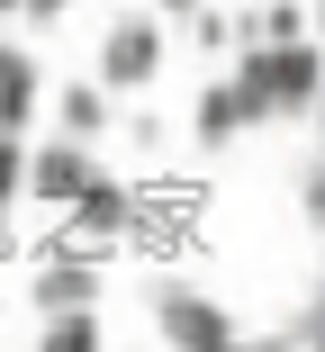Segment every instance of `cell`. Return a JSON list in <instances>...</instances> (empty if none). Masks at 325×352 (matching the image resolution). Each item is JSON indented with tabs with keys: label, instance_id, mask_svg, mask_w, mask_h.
Returning <instances> with one entry per match:
<instances>
[{
	"label": "cell",
	"instance_id": "cell-1",
	"mask_svg": "<svg viewBox=\"0 0 325 352\" xmlns=\"http://www.w3.org/2000/svg\"><path fill=\"white\" fill-rule=\"evenodd\" d=\"M235 91H244L253 126H271V118H316V91H325L316 36H253V45H235Z\"/></svg>",
	"mask_w": 325,
	"mask_h": 352
},
{
	"label": "cell",
	"instance_id": "cell-2",
	"mask_svg": "<svg viewBox=\"0 0 325 352\" xmlns=\"http://www.w3.org/2000/svg\"><path fill=\"white\" fill-rule=\"evenodd\" d=\"M163 63H172L163 19H154V10H126V19H109V36H100V54H91V82H100V91H154Z\"/></svg>",
	"mask_w": 325,
	"mask_h": 352
},
{
	"label": "cell",
	"instance_id": "cell-3",
	"mask_svg": "<svg viewBox=\"0 0 325 352\" xmlns=\"http://www.w3.org/2000/svg\"><path fill=\"white\" fill-rule=\"evenodd\" d=\"M145 316L181 352H226L235 343V307H217L208 289H190V280H154V289H145Z\"/></svg>",
	"mask_w": 325,
	"mask_h": 352
},
{
	"label": "cell",
	"instance_id": "cell-4",
	"mask_svg": "<svg viewBox=\"0 0 325 352\" xmlns=\"http://www.w3.org/2000/svg\"><path fill=\"white\" fill-rule=\"evenodd\" d=\"M91 172H100V145H82V135H45V145H27V163H19V190L45 208V217H63Z\"/></svg>",
	"mask_w": 325,
	"mask_h": 352
},
{
	"label": "cell",
	"instance_id": "cell-5",
	"mask_svg": "<svg viewBox=\"0 0 325 352\" xmlns=\"http://www.w3.org/2000/svg\"><path fill=\"white\" fill-rule=\"evenodd\" d=\"M100 262H109V253H91V244H73V235L45 244V271L27 280V307H36V316H54V307H91V298H100Z\"/></svg>",
	"mask_w": 325,
	"mask_h": 352
},
{
	"label": "cell",
	"instance_id": "cell-6",
	"mask_svg": "<svg viewBox=\"0 0 325 352\" xmlns=\"http://www.w3.org/2000/svg\"><path fill=\"white\" fill-rule=\"evenodd\" d=\"M190 217H199V190H136L117 244H136V253H181V244H190Z\"/></svg>",
	"mask_w": 325,
	"mask_h": 352
},
{
	"label": "cell",
	"instance_id": "cell-7",
	"mask_svg": "<svg viewBox=\"0 0 325 352\" xmlns=\"http://www.w3.org/2000/svg\"><path fill=\"white\" fill-rule=\"evenodd\" d=\"M126 208H136V181H117V172H91L73 190V208H63V226H73V244L91 253H117V226H126Z\"/></svg>",
	"mask_w": 325,
	"mask_h": 352
},
{
	"label": "cell",
	"instance_id": "cell-8",
	"mask_svg": "<svg viewBox=\"0 0 325 352\" xmlns=\"http://www.w3.org/2000/svg\"><path fill=\"white\" fill-rule=\"evenodd\" d=\"M45 109V73H36V54L19 36H0V135H27Z\"/></svg>",
	"mask_w": 325,
	"mask_h": 352
},
{
	"label": "cell",
	"instance_id": "cell-9",
	"mask_svg": "<svg viewBox=\"0 0 325 352\" xmlns=\"http://www.w3.org/2000/svg\"><path fill=\"white\" fill-rule=\"evenodd\" d=\"M54 135H82V145H100V135H117V91H100L91 73L54 91Z\"/></svg>",
	"mask_w": 325,
	"mask_h": 352
},
{
	"label": "cell",
	"instance_id": "cell-10",
	"mask_svg": "<svg viewBox=\"0 0 325 352\" xmlns=\"http://www.w3.org/2000/svg\"><path fill=\"white\" fill-rule=\"evenodd\" d=\"M244 126H253L244 91H235V82H208V91H199V109H190V135H199V154H226Z\"/></svg>",
	"mask_w": 325,
	"mask_h": 352
},
{
	"label": "cell",
	"instance_id": "cell-11",
	"mask_svg": "<svg viewBox=\"0 0 325 352\" xmlns=\"http://www.w3.org/2000/svg\"><path fill=\"white\" fill-rule=\"evenodd\" d=\"M36 334H45V352H100V343H109L100 298H91V307H54V316H36Z\"/></svg>",
	"mask_w": 325,
	"mask_h": 352
},
{
	"label": "cell",
	"instance_id": "cell-12",
	"mask_svg": "<svg viewBox=\"0 0 325 352\" xmlns=\"http://www.w3.org/2000/svg\"><path fill=\"white\" fill-rule=\"evenodd\" d=\"M190 45H199V54H226L235 45V10H208V0H199V10H190Z\"/></svg>",
	"mask_w": 325,
	"mask_h": 352
},
{
	"label": "cell",
	"instance_id": "cell-13",
	"mask_svg": "<svg viewBox=\"0 0 325 352\" xmlns=\"http://www.w3.org/2000/svg\"><path fill=\"white\" fill-rule=\"evenodd\" d=\"M298 208H307V226H316V217H325V172H316V154H307V163H298Z\"/></svg>",
	"mask_w": 325,
	"mask_h": 352
},
{
	"label": "cell",
	"instance_id": "cell-14",
	"mask_svg": "<svg viewBox=\"0 0 325 352\" xmlns=\"http://www.w3.org/2000/svg\"><path fill=\"white\" fill-rule=\"evenodd\" d=\"M117 126L136 135V154H163V118H154V109H136V118H117Z\"/></svg>",
	"mask_w": 325,
	"mask_h": 352
},
{
	"label": "cell",
	"instance_id": "cell-15",
	"mask_svg": "<svg viewBox=\"0 0 325 352\" xmlns=\"http://www.w3.org/2000/svg\"><path fill=\"white\" fill-rule=\"evenodd\" d=\"M316 334H325V307H316V289H307V307L289 316V343H316Z\"/></svg>",
	"mask_w": 325,
	"mask_h": 352
},
{
	"label": "cell",
	"instance_id": "cell-16",
	"mask_svg": "<svg viewBox=\"0 0 325 352\" xmlns=\"http://www.w3.org/2000/svg\"><path fill=\"white\" fill-rule=\"evenodd\" d=\"M190 10H199V0H154V19H190Z\"/></svg>",
	"mask_w": 325,
	"mask_h": 352
},
{
	"label": "cell",
	"instance_id": "cell-17",
	"mask_svg": "<svg viewBox=\"0 0 325 352\" xmlns=\"http://www.w3.org/2000/svg\"><path fill=\"white\" fill-rule=\"evenodd\" d=\"M0 19H19V0H0Z\"/></svg>",
	"mask_w": 325,
	"mask_h": 352
},
{
	"label": "cell",
	"instance_id": "cell-18",
	"mask_svg": "<svg viewBox=\"0 0 325 352\" xmlns=\"http://www.w3.org/2000/svg\"><path fill=\"white\" fill-rule=\"evenodd\" d=\"M0 316H10V289H0Z\"/></svg>",
	"mask_w": 325,
	"mask_h": 352
}]
</instances>
